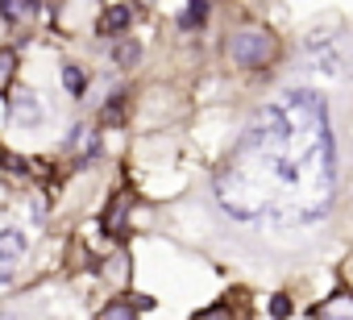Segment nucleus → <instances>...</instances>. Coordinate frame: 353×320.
<instances>
[{"label": "nucleus", "instance_id": "f257e3e1", "mask_svg": "<svg viewBox=\"0 0 353 320\" xmlns=\"http://www.w3.org/2000/svg\"><path fill=\"white\" fill-rule=\"evenodd\" d=\"M332 137L324 100L307 88L287 92L245 129L237 154L216 183L221 208L237 221L262 212L279 221H320L332 208Z\"/></svg>", "mask_w": 353, "mask_h": 320}, {"label": "nucleus", "instance_id": "f03ea898", "mask_svg": "<svg viewBox=\"0 0 353 320\" xmlns=\"http://www.w3.org/2000/svg\"><path fill=\"white\" fill-rule=\"evenodd\" d=\"M274 54H279L274 34H270V30H258V26L237 30L233 42H229V59H233L237 67H266Z\"/></svg>", "mask_w": 353, "mask_h": 320}, {"label": "nucleus", "instance_id": "7ed1b4c3", "mask_svg": "<svg viewBox=\"0 0 353 320\" xmlns=\"http://www.w3.org/2000/svg\"><path fill=\"white\" fill-rule=\"evenodd\" d=\"M26 254V233L21 229H0V283L13 279L17 258Z\"/></svg>", "mask_w": 353, "mask_h": 320}, {"label": "nucleus", "instance_id": "20e7f679", "mask_svg": "<svg viewBox=\"0 0 353 320\" xmlns=\"http://www.w3.org/2000/svg\"><path fill=\"white\" fill-rule=\"evenodd\" d=\"M312 316H316V320H353V295H349V291H336V295L320 299V303L312 308Z\"/></svg>", "mask_w": 353, "mask_h": 320}, {"label": "nucleus", "instance_id": "39448f33", "mask_svg": "<svg viewBox=\"0 0 353 320\" xmlns=\"http://www.w3.org/2000/svg\"><path fill=\"white\" fill-rule=\"evenodd\" d=\"M38 9H42V0H0V13H5L9 21H21V17H30Z\"/></svg>", "mask_w": 353, "mask_h": 320}, {"label": "nucleus", "instance_id": "423d86ee", "mask_svg": "<svg viewBox=\"0 0 353 320\" xmlns=\"http://www.w3.org/2000/svg\"><path fill=\"white\" fill-rule=\"evenodd\" d=\"M129 17H133V13H129L125 5H117V9H108V13L100 17V34H121V30L129 26Z\"/></svg>", "mask_w": 353, "mask_h": 320}, {"label": "nucleus", "instance_id": "0eeeda50", "mask_svg": "<svg viewBox=\"0 0 353 320\" xmlns=\"http://www.w3.org/2000/svg\"><path fill=\"white\" fill-rule=\"evenodd\" d=\"M13 117H17V121H38L42 108H38V100H34L30 92H17V96H13Z\"/></svg>", "mask_w": 353, "mask_h": 320}, {"label": "nucleus", "instance_id": "6e6552de", "mask_svg": "<svg viewBox=\"0 0 353 320\" xmlns=\"http://www.w3.org/2000/svg\"><path fill=\"white\" fill-rule=\"evenodd\" d=\"M96 320H137V308H133L129 299H112V303H108Z\"/></svg>", "mask_w": 353, "mask_h": 320}, {"label": "nucleus", "instance_id": "1a4fd4ad", "mask_svg": "<svg viewBox=\"0 0 353 320\" xmlns=\"http://www.w3.org/2000/svg\"><path fill=\"white\" fill-rule=\"evenodd\" d=\"M13 71H17V54L13 50H0V92H9Z\"/></svg>", "mask_w": 353, "mask_h": 320}, {"label": "nucleus", "instance_id": "9d476101", "mask_svg": "<svg viewBox=\"0 0 353 320\" xmlns=\"http://www.w3.org/2000/svg\"><path fill=\"white\" fill-rule=\"evenodd\" d=\"M63 83H67L75 96H83V88H88V79H83V71H79V67H67V71H63Z\"/></svg>", "mask_w": 353, "mask_h": 320}, {"label": "nucleus", "instance_id": "9b49d317", "mask_svg": "<svg viewBox=\"0 0 353 320\" xmlns=\"http://www.w3.org/2000/svg\"><path fill=\"white\" fill-rule=\"evenodd\" d=\"M125 208H129V196H117V204H112V212H108V229H112V233H121V221H125Z\"/></svg>", "mask_w": 353, "mask_h": 320}, {"label": "nucleus", "instance_id": "f8f14e48", "mask_svg": "<svg viewBox=\"0 0 353 320\" xmlns=\"http://www.w3.org/2000/svg\"><path fill=\"white\" fill-rule=\"evenodd\" d=\"M204 13H208V5H204V0H192V9H188V17H183L179 26H183V30H192L196 21H204Z\"/></svg>", "mask_w": 353, "mask_h": 320}, {"label": "nucleus", "instance_id": "ddd939ff", "mask_svg": "<svg viewBox=\"0 0 353 320\" xmlns=\"http://www.w3.org/2000/svg\"><path fill=\"white\" fill-rule=\"evenodd\" d=\"M137 54H141V50H137V42H121V46H117V63H121V67L137 63Z\"/></svg>", "mask_w": 353, "mask_h": 320}, {"label": "nucleus", "instance_id": "4468645a", "mask_svg": "<svg viewBox=\"0 0 353 320\" xmlns=\"http://www.w3.org/2000/svg\"><path fill=\"white\" fill-rule=\"evenodd\" d=\"M196 320H233V312H229V308L221 303V308H208V312H200Z\"/></svg>", "mask_w": 353, "mask_h": 320}, {"label": "nucleus", "instance_id": "2eb2a0df", "mask_svg": "<svg viewBox=\"0 0 353 320\" xmlns=\"http://www.w3.org/2000/svg\"><path fill=\"white\" fill-rule=\"evenodd\" d=\"M0 163H5V171H26V158H13V154H0Z\"/></svg>", "mask_w": 353, "mask_h": 320}, {"label": "nucleus", "instance_id": "dca6fc26", "mask_svg": "<svg viewBox=\"0 0 353 320\" xmlns=\"http://www.w3.org/2000/svg\"><path fill=\"white\" fill-rule=\"evenodd\" d=\"M270 312H274V316H287V312H291L287 295H274V299H270Z\"/></svg>", "mask_w": 353, "mask_h": 320}, {"label": "nucleus", "instance_id": "f3484780", "mask_svg": "<svg viewBox=\"0 0 353 320\" xmlns=\"http://www.w3.org/2000/svg\"><path fill=\"white\" fill-rule=\"evenodd\" d=\"M0 320H13V316H0Z\"/></svg>", "mask_w": 353, "mask_h": 320}]
</instances>
